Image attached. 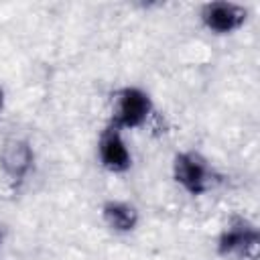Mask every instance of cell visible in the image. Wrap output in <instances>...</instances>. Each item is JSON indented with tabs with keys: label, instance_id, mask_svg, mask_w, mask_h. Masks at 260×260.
<instances>
[{
	"label": "cell",
	"instance_id": "1",
	"mask_svg": "<svg viewBox=\"0 0 260 260\" xmlns=\"http://www.w3.org/2000/svg\"><path fill=\"white\" fill-rule=\"evenodd\" d=\"M156 106L152 95L140 85H120L110 91L108 98V122L120 132L140 130L152 124Z\"/></svg>",
	"mask_w": 260,
	"mask_h": 260
},
{
	"label": "cell",
	"instance_id": "2",
	"mask_svg": "<svg viewBox=\"0 0 260 260\" xmlns=\"http://www.w3.org/2000/svg\"><path fill=\"white\" fill-rule=\"evenodd\" d=\"M171 177L189 197H203L223 183V175L215 169V165L195 148H185L173 154Z\"/></svg>",
	"mask_w": 260,
	"mask_h": 260
},
{
	"label": "cell",
	"instance_id": "3",
	"mask_svg": "<svg viewBox=\"0 0 260 260\" xmlns=\"http://www.w3.org/2000/svg\"><path fill=\"white\" fill-rule=\"evenodd\" d=\"M35 146L24 136H10L0 148V171L12 191H18L35 173Z\"/></svg>",
	"mask_w": 260,
	"mask_h": 260
},
{
	"label": "cell",
	"instance_id": "4",
	"mask_svg": "<svg viewBox=\"0 0 260 260\" xmlns=\"http://www.w3.org/2000/svg\"><path fill=\"white\" fill-rule=\"evenodd\" d=\"M199 22L213 37H230L242 30L250 18V8L240 2L211 0L199 6Z\"/></svg>",
	"mask_w": 260,
	"mask_h": 260
},
{
	"label": "cell",
	"instance_id": "5",
	"mask_svg": "<svg viewBox=\"0 0 260 260\" xmlns=\"http://www.w3.org/2000/svg\"><path fill=\"white\" fill-rule=\"evenodd\" d=\"M260 244V230L244 215H232L215 238V252L221 258L248 256Z\"/></svg>",
	"mask_w": 260,
	"mask_h": 260
},
{
	"label": "cell",
	"instance_id": "6",
	"mask_svg": "<svg viewBox=\"0 0 260 260\" xmlns=\"http://www.w3.org/2000/svg\"><path fill=\"white\" fill-rule=\"evenodd\" d=\"M98 165L110 175H126L134 165V154L126 142V134L106 124L95 142Z\"/></svg>",
	"mask_w": 260,
	"mask_h": 260
},
{
	"label": "cell",
	"instance_id": "7",
	"mask_svg": "<svg viewBox=\"0 0 260 260\" xmlns=\"http://www.w3.org/2000/svg\"><path fill=\"white\" fill-rule=\"evenodd\" d=\"M100 217L112 234L128 236L140 223V209L126 199H106L100 205Z\"/></svg>",
	"mask_w": 260,
	"mask_h": 260
},
{
	"label": "cell",
	"instance_id": "8",
	"mask_svg": "<svg viewBox=\"0 0 260 260\" xmlns=\"http://www.w3.org/2000/svg\"><path fill=\"white\" fill-rule=\"evenodd\" d=\"M8 238H10V225L4 219H0V248H4V244L8 242Z\"/></svg>",
	"mask_w": 260,
	"mask_h": 260
},
{
	"label": "cell",
	"instance_id": "9",
	"mask_svg": "<svg viewBox=\"0 0 260 260\" xmlns=\"http://www.w3.org/2000/svg\"><path fill=\"white\" fill-rule=\"evenodd\" d=\"M4 104H6V93H4V87L0 85V116L4 112Z\"/></svg>",
	"mask_w": 260,
	"mask_h": 260
}]
</instances>
